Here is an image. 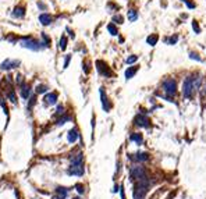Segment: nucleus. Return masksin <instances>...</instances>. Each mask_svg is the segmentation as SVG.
I'll use <instances>...</instances> for the list:
<instances>
[{"label":"nucleus","mask_w":206,"mask_h":199,"mask_svg":"<svg viewBox=\"0 0 206 199\" xmlns=\"http://www.w3.org/2000/svg\"><path fill=\"white\" fill-rule=\"evenodd\" d=\"M163 91H164L166 95H167V100L173 102L171 100V96H174L176 92H177V82H176V79H173V78H166L164 81H163Z\"/></svg>","instance_id":"f03ea898"},{"label":"nucleus","mask_w":206,"mask_h":199,"mask_svg":"<svg viewBox=\"0 0 206 199\" xmlns=\"http://www.w3.org/2000/svg\"><path fill=\"white\" fill-rule=\"evenodd\" d=\"M182 1H184V3H185L190 8H195V4L194 3H191V1H188V0H182Z\"/></svg>","instance_id":"4c0bfd02"},{"label":"nucleus","mask_w":206,"mask_h":199,"mask_svg":"<svg viewBox=\"0 0 206 199\" xmlns=\"http://www.w3.org/2000/svg\"><path fill=\"white\" fill-rule=\"evenodd\" d=\"M22 82H24V77H22L21 74H18V75H17V84H18V85H21Z\"/></svg>","instance_id":"e433bc0d"},{"label":"nucleus","mask_w":206,"mask_h":199,"mask_svg":"<svg viewBox=\"0 0 206 199\" xmlns=\"http://www.w3.org/2000/svg\"><path fill=\"white\" fill-rule=\"evenodd\" d=\"M206 95V85H205V88H203V91H202V96H205Z\"/></svg>","instance_id":"79ce46f5"},{"label":"nucleus","mask_w":206,"mask_h":199,"mask_svg":"<svg viewBox=\"0 0 206 199\" xmlns=\"http://www.w3.org/2000/svg\"><path fill=\"white\" fill-rule=\"evenodd\" d=\"M38 6H39V7H41L42 10H46V6H43V4H42V3H39V4H38Z\"/></svg>","instance_id":"a19ab883"},{"label":"nucleus","mask_w":206,"mask_h":199,"mask_svg":"<svg viewBox=\"0 0 206 199\" xmlns=\"http://www.w3.org/2000/svg\"><path fill=\"white\" fill-rule=\"evenodd\" d=\"M75 191L80 194V195H84L85 194V187H84V184H77L75 185Z\"/></svg>","instance_id":"cd10ccee"},{"label":"nucleus","mask_w":206,"mask_h":199,"mask_svg":"<svg viewBox=\"0 0 206 199\" xmlns=\"http://www.w3.org/2000/svg\"><path fill=\"white\" fill-rule=\"evenodd\" d=\"M42 39H43V43H45V41H46V46H49V43H50V39H49V36L45 32H42Z\"/></svg>","instance_id":"c9c22d12"},{"label":"nucleus","mask_w":206,"mask_h":199,"mask_svg":"<svg viewBox=\"0 0 206 199\" xmlns=\"http://www.w3.org/2000/svg\"><path fill=\"white\" fill-rule=\"evenodd\" d=\"M134 123H135V125L138 127H145V128H148V127L150 125L149 124V118L146 117L145 114H138L137 117L134 118Z\"/></svg>","instance_id":"6e6552de"},{"label":"nucleus","mask_w":206,"mask_h":199,"mask_svg":"<svg viewBox=\"0 0 206 199\" xmlns=\"http://www.w3.org/2000/svg\"><path fill=\"white\" fill-rule=\"evenodd\" d=\"M70 120H71V117H70V116H67V114H63V116H61V118H59V120H57V125H63L64 123L70 121Z\"/></svg>","instance_id":"a878e982"},{"label":"nucleus","mask_w":206,"mask_h":199,"mask_svg":"<svg viewBox=\"0 0 206 199\" xmlns=\"http://www.w3.org/2000/svg\"><path fill=\"white\" fill-rule=\"evenodd\" d=\"M96 70H97V73L100 74V75H103V77H112L113 75V73H112V70L109 68V65L106 64L105 61H102V60H96Z\"/></svg>","instance_id":"39448f33"},{"label":"nucleus","mask_w":206,"mask_h":199,"mask_svg":"<svg viewBox=\"0 0 206 199\" xmlns=\"http://www.w3.org/2000/svg\"><path fill=\"white\" fill-rule=\"evenodd\" d=\"M70 164L71 166H82L84 164V154L82 153H77V154H73L70 156Z\"/></svg>","instance_id":"ddd939ff"},{"label":"nucleus","mask_w":206,"mask_h":199,"mask_svg":"<svg viewBox=\"0 0 206 199\" xmlns=\"http://www.w3.org/2000/svg\"><path fill=\"white\" fill-rule=\"evenodd\" d=\"M63 114H65L64 113V106L59 105L57 106V109H56V116H63Z\"/></svg>","instance_id":"2f4dec72"},{"label":"nucleus","mask_w":206,"mask_h":199,"mask_svg":"<svg viewBox=\"0 0 206 199\" xmlns=\"http://www.w3.org/2000/svg\"><path fill=\"white\" fill-rule=\"evenodd\" d=\"M35 102H36V96H35V95H31V96H29V102H28V109H31V107L35 105Z\"/></svg>","instance_id":"7c9ffc66"},{"label":"nucleus","mask_w":206,"mask_h":199,"mask_svg":"<svg viewBox=\"0 0 206 199\" xmlns=\"http://www.w3.org/2000/svg\"><path fill=\"white\" fill-rule=\"evenodd\" d=\"M192 29L195 31V33H201V28H199L198 21H192Z\"/></svg>","instance_id":"473e14b6"},{"label":"nucleus","mask_w":206,"mask_h":199,"mask_svg":"<svg viewBox=\"0 0 206 199\" xmlns=\"http://www.w3.org/2000/svg\"><path fill=\"white\" fill-rule=\"evenodd\" d=\"M20 88H21V98H22V99H28L29 96H31V85L24 81L20 85Z\"/></svg>","instance_id":"4468645a"},{"label":"nucleus","mask_w":206,"mask_h":199,"mask_svg":"<svg viewBox=\"0 0 206 199\" xmlns=\"http://www.w3.org/2000/svg\"><path fill=\"white\" fill-rule=\"evenodd\" d=\"M99 95H100V102H102V107L105 111H109L112 109V105H110L109 102V98H107V95L105 92V88H99Z\"/></svg>","instance_id":"0eeeda50"},{"label":"nucleus","mask_w":206,"mask_h":199,"mask_svg":"<svg viewBox=\"0 0 206 199\" xmlns=\"http://www.w3.org/2000/svg\"><path fill=\"white\" fill-rule=\"evenodd\" d=\"M177 41H178V36L177 35H174V36L167 38V39H166V43H167V45H176Z\"/></svg>","instance_id":"bb28decb"},{"label":"nucleus","mask_w":206,"mask_h":199,"mask_svg":"<svg viewBox=\"0 0 206 199\" xmlns=\"http://www.w3.org/2000/svg\"><path fill=\"white\" fill-rule=\"evenodd\" d=\"M7 98H8V100L11 102V103H14V105H17V96H16V92L13 91V88H8Z\"/></svg>","instance_id":"412c9836"},{"label":"nucleus","mask_w":206,"mask_h":199,"mask_svg":"<svg viewBox=\"0 0 206 199\" xmlns=\"http://www.w3.org/2000/svg\"><path fill=\"white\" fill-rule=\"evenodd\" d=\"M67 173H68L70 175H77V177H82L85 173L84 170V164L82 166H70L68 170H67Z\"/></svg>","instance_id":"9b49d317"},{"label":"nucleus","mask_w":206,"mask_h":199,"mask_svg":"<svg viewBox=\"0 0 206 199\" xmlns=\"http://www.w3.org/2000/svg\"><path fill=\"white\" fill-rule=\"evenodd\" d=\"M120 195H121V199H125V194H124V187L120 188Z\"/></svg>","instance_id":"58836bf2"},{"label":"nucleus","mask_w":206,"mask_h":199,"mask_svg":"<svg viewBox=\"0 0 206 199\" xmlns=\"http://www.w3.org/2000/svg\"><path fill=\"white\" fill-rule=\"evenodd\" d=\"M20 46L28 50H33V52H39V50H43L46 48L43 42H39L33 38H22L20 41Z\"/></svg>","instance_id":"f257e3e1"},{"label":"nucleus","mask_w":206,"mask_h":199,"mask_svg":"<svg viewBox=\"0 0 206 199\" xmlns=\"http://www.w3.org/2000/svg\"><path fill=\"white\" fill-rule=\"evenodd\" d=\"M138 71V65H132V67H128L125 70V79H131V78L137 74Z\"/></svg>","instance_id":"6ab92c4d"},{"label":"nucleus","mask_w":206,"mask_h":199,"mask_svg":"<svg viewBox=\"0 0 206 199\" xmlns=\"http://www.w3.org/2000/svg\"><path fill=\"white\" fill-rule=\"evenodd\" d=\"M39 21H41L42 25H50L53 22V16L49 13H42L39 16Z\"/></svg>","instance_id":"2eb2a0df"},{"label":"nucleus","mask_w":206,"mask_h":199,"mask_svg":"<svg viewBox=\"0 0 206 199\" xmlns=\"http://www.w3.org/2000/svg\"><path fill=\"white\" fill-rule=\"evenodd\" d=\"M129 159H132L135 162H148L149 160V154L146 153V152H137L135 154H129Z\"/></svg>","instance_id":"f8f14e48"},{"label":"nucleus","mask_w":206,"mask_h":199,"mask_svg":"<svg viewBox=\"0 0 206 199\" xmlns=\"http://www.w3.org/2000/svg\"><path fill=\"white\" fill-rule=\"evenodd\" d=\"M107 31L110 32V35H113V36H117L118 35V31H117V27L114 25V22H112V24L107 25Z\"/></svg>","instance_id":"4be33fe9"},{"label":"nucleus","mask_w":206,"mask_h":199,"mask_svg":"<svg viewBox=\"0 0 206 199\" xmlns=\"http://www.w3.org/2000/svg\"><path fill=\"white\" fill-rule=\"evenodd\" d=\"M11 14H13V17H16V18H22V17L25 16V8L22 7V6H17V7H14Z\"/></svg>","instance_id":"f3484780"},{"label":"nucleus","mask_w":206,"mask_h":199,"mask_svg":"<svg viewBox=\"0 0 206 199\" xmlns=\"http://www.w3.org/2000/svg\"><path fill=\"white\" fill-rule=\"evenodd\" d=\"M78 139V130L77 128H71V130L67 132V141L70 143H74Z\"/></svg>","instance_id":"dca6fc26"},{"label":"nucleus","mask_w":206,"mask_h":199,"mask_svg":"<svg viewBox=\"0 0 206 199\" xmlns=\"http://www.w3.org/2000/svg\"><path fill=\"white\" fill-rule=\"evenodd\" d=\"M145 177H148V175H146L145 167H142V166H134V167H131V178H132V180H135V181H139V180L145 178Z\"/></svg>","instance_id":"20e7f679"},{"label":"nucleus","mask_w":206,"mask_h":199,"mask_svg":"<svg viewBox=\"0 0 206 199\" xmlns=\"http://www.w3.org/2000/svg\"><path fill=\"white\" fill-rule=\"evenodd\" d=\"M67 43H68V39H67V36H65V35H63V36L60 38V49L61 50H65V49H67Z\"/></svg>","instance_id":"b1692460"},{"label":"nucleus","mask_w":206,"mask_h":199,"mask_svg":"<svg viewBox=\"0 0 206 199\" xmlns=\"http://www.w3.org/2000/svg\"><path fill=\"white\" fill-rule=\"evenodd\" d=\"M21 61L20 60H11V59H6V60L0 64V70L3 71H8V70H13V68H17L20 67Z\"/></svg>","instance_id":"423d86ee"},{"label":"nucleus","mask_w":206,"mask_h":199,"mask_svg":"<svg viewBox=\"0 0 206 199\" xmlns=\"http://www.w3.org/2000/svg\"><path fill=\"white\" fill-rule=\"evenodd\" d=\"M128 20L131 21V22L138 20V13L135 11V10H128Z\"/></svg>","instance_id":"5701e85b"},{"label":"nucleus","mask_w":206,"mask_h":199,"mask_svg":"<svg viewBox=\"0 0 206 199\" xmlns=\"http://www.w3.org/2000/svg\"><path fill=\"white\" fill-rule=\"evenodd\" d=\"M138 60V56H135V54H132V56H129V57H127V64H134L135 61Z\"/></svg>","instance_id":"c756f323"},{"label":"nucleus","mask_w":206,"mask_h":199,"mask_svg":"<svg viewBox=\"0 0 206 199\" xmlns=\"http://www.w3.org/2000/svg\"><path fill=\"white\" fill-rule=\"evenodd\" d=\"M70 60H71V54H67V57H65V59H64V65H63L64 68H67V67H68V64H70Z\"/></svg>","instance_id":"f704fd0d"},{"label":"nucleus","mask_w":206,"mask_h":199,"mask_svg":"<svg viewBox=\"0 0 206 199\" xmlns=\"http://www.w3.org/2000/svg\"><path fill=\"white\" fill-rule=\"evenodd\" d=\"M54 196H53V199H67V196H68L70 194V189L65 187H56V189H54Z\"/></svg>","instance_id":"9d476101"},{"label":"nucleus","mask_w":206,"mask_h":199,"mask_svg":"<svg viewBox=\"0 0 206 199\" xmlns=\"http://www.w3.org/2000/svg\"><path fill=\"white\" fill-rule=\"evenodd\" d=\"M129 139H131L132 142H135L137 145H142V142H144V137H142V134H139V132H132V134L129 135Z\"/></svg>","instance_id":"a211bd4d"},{"label":"nucleus","mask_w":206,"mask_h":199,"mask_svg":"<svg viewBox=\"0 0 206 199\" xmlns=\"http://www.w3.org/2000/svg\"><path fill=\"white\" fill-rule=\"evenodd\" d=\"M190 59H192V60H196V61H202V59L196 54V53L194 52H190Z\"/></svg>","instance_id":"72a5a7b5"},{"label":"nucleus","mask_w":206,"mask_h":199,"mask_svg":"<svg viewBox=\"0 0 206 199\" xmlns=\"http://www.w3.org/2000/svg\"><path fill=\"white\" fill-rule=\"evenodd\" d=\"M84 73L89 74V68H88V64H86V63H84Z\"/></svg>","instance_id":"ea45409f"},{"label":"nucleus","mask_w":206,"mask_h":199,"mask_svg":"<svg viewBox=\"0 0 206 199\" xmlns=\"http://www.w3.org/2000/svg\"><path fill=\"white\" fill-rule=\"evenodd\" d=\"M57 103V94L56 92H50V94H46L43 96V105L48 107V106H54Z\"/></svg>","instance_id":"1a4fd4ad"},{"label":"nucleus","mask_w":206,"mask_h":199,"mask_svg":"<svg viewBox=\"0 0 206 199\" xmlns=\"http://www.w3.org/2000/svg\"><path fill=\"white\" fill-rule=\"evenodd\" d=\"M73 199H80V196H75V198H73Z\"/></svg>","instance_id":"37998d69"},{"label":"nucleus","mask_w":206,"mask_h":199,"mask_svg":"<svg viewBox=\"0 0 206 199\" xmlns=\"http://www.w3.org/2000/svg\"><path fill=\"white\" fill-rule=\"evenodd\" d=\"M158 41H159V36L156 35V33H152V35H149V36L146 38V43L149 46H155L156 43H158Z\"/></svg>","instance_id":"aec40b11"},{"label":"nucleus","mask_w":206,"mask_h":199,"mask_svg":"<svg viewBox=\"0 0 206 199\" xmlns=\"http://www.w3.org/2000/svg\"><path fill=\"white\" fill-rule=\"evenodd\" d=\"M113 22H116V24H123V22H124V18H123V16L117 14V16L113 17Z\"/></svg>","instance_id":"c85d7f7f"},{"label":"nucleus","mask_w":206,"mask_h":199,"mask_svg":"<svg viewBox=\"0 0 206 199\" xmlns=\"http://www.w3.org/2000/svg\"><path fill=\"white\" fill-rule=\"evenodd\" d=\"M194 86H192V77H187L182 82V96L187 99H191L194 95Z\"/></svg>","instance_id":"7ed1b4c3"},{"label":"nucleus","mask_w":206,"mask_h":199,"mask_svg":"<svg viewBox=\"0 0 206 199\" xmlns=\"http://www.w3.org/2000/svg\"><path fill=\"white\" fill-rule=\"evenodd\" d=\"M35 92H36L38 95L46 94V92H48V86L43 85V84H41V85H38V86H36V89H35Z\"/></svg>","instance_id":"393cba45"}]
</instances>
